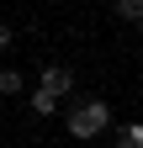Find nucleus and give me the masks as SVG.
I'll use <instances>...</instances> for the list:
<instances>
[{
    "label": "nucleus",
    "instance_id": "obj_7",
    "mask_svg": "<svg viewBox=\"0 0 143 148\" xmlns=\"http://www.w3.org/2000/svg\"><path fill=\"white\" fill-rule=\"evenodd\" d=\"M6 42H11V32H6V27H0V48H6Z\"/></svg>",
    "mask_w": 143,
    "mask_h": 148
},
{
    "label": "nucleus",
    "instance_id": "obj_2",
    "mask_svg": "<svg viewBox=\"0 0 143 148\" xmlns=\"http://www.w3.org/2000/svg\"><path fill=\"white\" fill-rule=\"evenodd\" d=\"M69 85H74V74H69V69H43V90H48L53 101H58Z\"/></svg>",
    "mask_w": 143,
    "mask_h": 148
},
{
    "label": "nucleus",
    "instance_id": "obj_6",
    "mask_svg": "<svg viewBox=\"0 0 143 148\" xmlns=\"http://www.w3.org/2000/svg\"><path fill=\"white\" fill-rule=\"evenodd\" d=\"M143 143V132H138V127H122V138H117V148H138Z\"/></svg>",
    "mask_w": 143,
    "mask_h": 148
},
{
    "label": "nucleus",
    "instance_id": "obj_1",
    "mask_svg": "<svg viewBox=\"0 0 143 148\" xmlns=\"http://www.w3.org/2000/svg\"><path fill=\"white\" fill-rule=\"evenodd\" d=\"M106 116H111V106H106V101H85V106L69 111V132H74V138H96L101 127H106Z\"/></svg>",
    "mask_w": 143,
    "mask_h": 148
},
{
    "label": "nucleus",
    "instance_id": "obj_4",
    "mask_svg": "<svg viewBox=\"0 0 143 148\" xmlns=\"http://www.w3.org/2000/svg\"><path fill=\"white\" fill-rule=\"evenodd\" d=\"M32 111H37V116H48V111H58V101H53L48 90H37V95H32Z\"/></svg>",
    "mask_w": 143,
    "mask_h": 148
},
{
    "label": "nucleus",
    "instance_id": "obj_3",
    "mask_svg": "<svg viewBox=\"0 0 143 148\" xmlns=\"http://www.w3.org/2000/svg\"><path fill=\"white\" fill-rule=\"evenodd\" d=\"M117 16H122V21H138V16H143V0H117Z\"/></svg>",
    "mask_w": 143,
    "mask_h": 148
},
{
    "label": "nucleus",
    "instance_id": "obj_5",
    "mask_svg": "<svg viewBox=\"0 0 143 148\" xmlns=\"http://www.w3.org/2000/svg\"><path fill=\"white\" fill-rule=\"evenodd\" d=\"M21 90V74H11V69H0V95H16Z\"/></svg>",
    "mask_w": 143,
    "mask_h": 148
}]
</instances>
